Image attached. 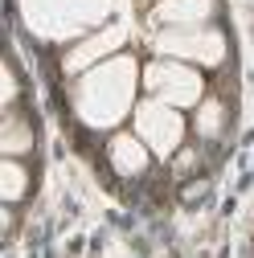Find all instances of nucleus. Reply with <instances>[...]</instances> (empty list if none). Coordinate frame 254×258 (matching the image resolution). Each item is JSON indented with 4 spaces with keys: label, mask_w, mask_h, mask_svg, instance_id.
Listing matches in <instances>:
<instances>
[{
    "label": "nucleus",
    "mask_w": 254,
    "mask_h": 258,
    "mask_svg": "<svg viewBox=\"0 0 254 258\" xmlns=\"http://www.w3.org/2000/svg\"><path fill=\"white\" fill-rule=\"evenodd\" d=\"M136 136L152 148V156L172 160L180 152V140H184V119L164 99H144L136 107Z\"/></svg>",
    "instance_id": "nucleus-1"
},
{
    "label": "nucleus",
    "mask_w": 254,
    "mask_h": 258,
    "mask_svg": "<svg viewBox=\"0 0 254 258\" xmlns=\"http://www.w3.org/2000/svg\"><path fill=\"white\" fill-rule=\"evenodd\" d=\"M144 86L152 99H164L172 107H197L205 94V78L197 70H188L184 61L168 57V61H152L144 70Z\"/></svg>",
    "instance_id": "nucleus-2"
},
{
    "label": "nucleus",
    "mask_w": 254,
    "mask_h": 258,
    "mask_svg": "<svg viewBox=\"0 0 254 258\" xmlns=\"http://www.w3.org/2000/svg\"><path fill=\"white\" fill-rule=\"evenodd\" d=\"M160 53L176 57V61H205V66H213V61H221V37L217 33H205V25H193V29H168V33L160 37Z\"/></svg>",
    "instance_id": "nucleus-3"
},
{
    "label": "nucleus",
    "mask_w": 254,
    "mask_h": 258,
    "mask_svg": "<svg viewBox=\"0 0 254 258\" xmlns=\"http://www.w3.org/2000/svg\"><path fill=\"white\" fill-rule=\"evenodd\" d=\"M107 164L119 172V176H144L152 168V148L132 136V132H119L111 144H107Z\"/></svg>",
    "instance_id": "nucleus-4"
},
{
    "label": "nucleus",
    "mask_w": 254,
    "mask_h": 258,
    "mask_svg": "<svg viewBox=\"0 0 254 258\" xmlns=\"http://www.w3.org/2000/svg\"><path fill=\"white\" fill-rule=\"evenodd\" d=\"M209 9H213V0H160L156 17L172 29H193V25H205Z\"/></svg>",
    "instance_id": "nucleus-5"
},
{
    "label": "nucleus",
    "mask_w": 254,
    "mask_h": 258,
    "mask_svg": "<svg viewBox=\"0 0 254 258\" xmlns=\"http://www.w3.org/2000/svg\"><path fill=\"white\" fill-rule=\"evenodd\" d=\"M5 156H29L33 152V119H25V111H17V107H9V115H5Z\"/></svg>",
    "instance_id": "nucleus-6"
},
{
    "label": "nucleus",
    "mask_w": 254,
    "mask_h": 258,
    "mask_svg": "<svg viewBox=\"0 0 254 258\" xmlns=\"http://www.w3.org/2000/svg\"><path fill=\"white\" fill-rule=\"evenodd\" d=\"M193 132L201 136V140H217L221 132H226V103L221 99H201L197 103V115H193Z\"/></svg>",
    "instance_id": "nucleus-7"
},
{
    "label": "nucleus",
    "mask_w": 254,
    "mask_h": 258,
    "mask_svg": "<svg viewBox=\"0 0 254 258\" xmlns=\"http://www.w3.org/2000/svg\"><path fill=\"white\" fill-rule=\"evenodd\" d=\"M0 172H5V201L17 205L25 192H29V172L17 156H5V164H0Z\"/></svg>",
    "instance_id": "nucleus-8"
}]
</instances>
